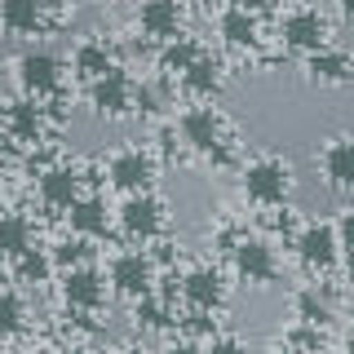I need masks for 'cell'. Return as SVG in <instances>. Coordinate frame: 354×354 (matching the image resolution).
<instances>
[{
	"instance_id": "6da1fadb",
	"label": "cell",
	"mask_w": 354,
	"mask_h": 354,
	"mask_svg": "<svg viewBox=\"0 0 354 354\" xmlns=\"http://www.w3.org/2000/svg\"><path fill=\"white\" fill-rule=\"evenodd\" d=\"M177 133H182V142L191 151L208 155V160H217V164H230V124H226V115H221L217 106H191V111H182Z\"/></svg>"
},
{
	"instance_id": "7a4b0ae2",
	"label": "cell",
	"mask_w": 354,
	"mask_h": 354,
	"mask_svg": "<svg viewBox=\"0 0 354 354\" xmlns=\"http://www.w3.org/2000/svg\"><path fill=\"white\" fill-rule=\"evenodd\" d=\"M243 195L261 208H279L288 195H292V164L274 160V155H261L243 169Z\"/></svg>"
},
{
	"instance_id": "3957f363",
	"label": "cell",
	"mask_w": 354,
	"mask_h": 354,
	"mask_svg": "<svg viewBox=\"0 0 354 354\" xmlns=\"http://www.w3.org/2000/svg\"><path fill=\"white\" fill-rule=\"evenodd\" d=\"M279 40H283V49H292V53H315V49L328 44V18L310 5H297L279 18Z\"/></svg>"
},
{
	"instance_id": "277c9868",
	"label": "cell",
	"mask_w": 354,
	"mask_h": 354,
	"mask_svg": "<svg viewBox=\"0 0 354 354\" xmlns=\"http://www.w3.org/2000/svg\"><path fill=\"white\" fill-rule=\"evenodd\" d=\"M341 252H346V243H341L337 226H328V221H310V226H301V235H297V257L315 274L332 270L341 261Z\"/></svg>"
},
{
	"instance_id": "5b68a950",
	"label": "cell",
	"mask_w": 354,
	"mask_h": 354,
	"mask_svg": "<svg viewBox=\"0 0 354 354\" xmlns=\"http://www.w3.org/2000/svg\"><path fill=\"white\" fill-rule=\"evenodd\" d=\"M230 266H235V274L243 283H270L274 274H279V257H274V248L266 239H235L230 243Z\"/></svg>"
},
{
	"instance_id": "8992f818",
	"label": "cell",
	"mask_w": 354,
	"mask_h": 354,
	"mask_svg": "<svg viewBox=\"0 0 354 354\" xmlns=\"http://www.w3.org/2000/svg\"><path fill=\"white\" fill-rule=\"evenodd\" d=\"M14 71H18V84H22L27 97H44L62 84V62H58V53H49V49H27L14 62Z\"/></svg>"
},
{
	"instance_id": "52a82bcc",
	"label": "cell",
	"mask_w": 354,
	"mask_h": 354,
	"mask_svg": "<svg viewBox=\"0 0 354 354\" xmlns=\"http://www.w3.org/2000/svg\"><path fill=\"white\" fill-rule=\"evenodd\" d=\"M62 301L66 310H75V315H88V310H97L106 301V274L93 270V266H71V270L62 274Z\"/></svg>"
},
{
	"instance_id": "ba28073f",
	"label": "cell",
	"mask_w": 354,
	"mask_h": 354,
	"mask_svg": "<svg viewBox=\"0 0 354 354\" xmlns=\"http://www.w3.org/2000/svg\"><path fill=\"white\" fill-rule=\"evenodd\" d=\"M111 288H115L120 297H129V301L155 292V261L147 252H120V257L111 261Z\"/></svg>"
},
{
	"instance_id": "9c48e42d",
	"label": "cell",
	"mask_w": 354,
	"mask_h": 354,
	"mask_svg": "<svg viewBox=\"0 0 354 354\" xmlns=\"http://www.w3.org/2000/svg\"><path fill=\"white\" fill-rule=\"evenodd\" d=\"M182 301L191 310H221L226 306V274L217 270V266H195V270H186L182 279Z\"/></svg>"
},
{
	"instance_id": "30bf717a",
	"label": "cell",
	"mask_w": 354,
	"mask_h": 354,
	"mask_svg": "<svg viewBox=\"0 0 354 354\" xmlns=\"http://www.w3.org/2000/svg\"><path fill=\"white\" fill-rule=\"evenodd\" d=\"M88 102H93L97 115L106 120H120L133 111V80L120 66H111L106 75H97V80H88Z\"/></svg>"
},
{
	"instance_id": "8fae6325",
	"label": "cell",
	"mask_w": 354,
	"mask_h": 354,
	"mask_svg": "<svg viewBox=\"0 0 354 354\" xmlns=\"http://www.w3.org/2000/svg\"><path fill=\"white\" fill-rule=\"evenodd\" d=\"M120 226H124L129 239H155L164 230V204L151 191H133L120 204Z\"/></svg>"
},
{
	"instance_id": "7c38bea8",
	"label": "cell",
	"mask_w": 354,
	"mask_h": 354,
	"mask_svg": "<svg viewBox=\"0 0 354 354\" xmlns=\"http://www.w3.org/2000/svg\"><path fill=\"white\" fill-rule=\"evenodd\" d=\"M106 177H111V186H120V191H151V182H155V160L142 147H129V151H115L111 155V164H106Z\"/></svg>"
},
{
	"instance_id": "4fadbf2b",
	"label": "cell",
	"mask_w": 354,
	"mask_h": 354,
	"mask_svg": "<svg viewBox=\"0 0 354 354\" xmlns=\"http://www.w3.org/2000/svg\"><path fill=\"white\" fill-rule=\"evenodd\" d=\"M182 0H142V9H138V27L147 31L151 40H173L177 31H182Z\"/></svg>"
},
{
	"instance_id": "5bb4252c",
	"label": "cell",
	"mask_w": 354,
	"mask_h": 354,
	"mask_svg": "<svg viewBox=\"0 0 354 354\" xmlns=\"http://www.w3.org/2000/svg\"><path fill=\"white\" fill-rule=\"evenodd\" d=\"M306 80L319 84V88H337V84H350V53L346 49H315L306 53Z\"/></svg>"
},
{
	"instance_id": "9a60e30c",
	"label": "cell",
	"mask_w": 354,
	"mask_h": 354,
	"mask_svg": "<svg viewBox=\"0 0 354 354\" xmlns=\"http://www.w3.org/2000/svg\"><path fill=\"white\" fill-rule=\"evenodd\" d=\"M292 315H297V324H306V328H328L332 319H337V301H332V292L324 283H310L292 297Z\"/></svg>"
},
{
	"instance_id": "2e32d148",
	"label": "cell",
	"mask_w": 354,
	"mask_h": 354,
	"mask_svg": "<svg viewBox=\"0 0 354 354\" xmlns=\"http://www.w3.org/2000/svg\"><path fill=\"white\" fill-rule=\"evenodd\" d=\"M182 84L191 97H217L221 84H226V62L213 58V53H199V58L182 71Z\"/></svg>"
},
{
	"instance_id": "e0dca14e",
	"label": "cell",
	"mask_w": 354,
	"mask_h": 354,
	"mask_svg": "<svg viewBox=\"0 0 354 354\" xmlns=\"http://www.w3.org/2000/svg\"><path fill=\"white\" fill-rule=\"evenodd\" d=\"M319 169H324L332 191H350L354 186V142L350 138H332L324 155H319Z\"/></svg>"
},
{
	"instance_id": "ac0fdd59",
	"label": "cell",
	"mask_w": 354,
	"mask_h": 354,
	"mask_svg": "<svg viewBox=\"0 0 354 354\" xmlns=\"http://www.w3.org/2000/svg\"><path fill=\"white\" fill-rule=\"evenodd\" d=\"M5 133L18 142H40L44 133V106L40 97H18V102L5 106Z\"/></svg>"
},
{
	"instance_id": "d6986e66",
	"label": "cell",
	"mask_w": 354,
	"mask_h": 354,
	"mask_svg": "<svg viewBox=\"0 0 354 354\" xmlns=\"http://www.w3.org/2000/svg\"><path fill=\"white\" fill-rule=\"evenodd\" d=\"M40 177V204L44 208H66L75 195H80V173L66 169V164H49Z\"/></svg>"
},
{
	"instance_id": "ffe728a7",
	"label": "cell",
	"mask_w": 354,
	"mask_h": 354,
	"mask_svg": "<svg viewBox=\"0 0 354 354\" xmlns=\"http://www.w3.org/2000/svg\"><path fill=\"white\" fill-rule=\"evenodd\" d=\"M217 31H221V40H226L230 49H257V40H261V22H257V14H248L243 5H230L226 14H221Z\"/></svg>"
},
{
	"instance_id": "44dd1931",
	"label": "cell",
	"mask_w": 354,
	"mask_h": 354,
	"mask_svg": "<svg viewBox=\"0 0 354 354\" xmlns=\"http://www.w3.org/2000/svg\"><path fill=\"white\" fill-rule=\"evenodd\" d=\"M66 221H71V230L80 239H93L106 230V199L102 195H75L71 204H66Z\"/></svg>"
},
{
	"instance_id": "7402d4cb",
	"label": "cell",
	"mask_w": 354,
	"mask_h": 354,
	"mask_svg": "<svg viewBox=\"0 0 354 354\" xmlns=\"http://www.w3.org/2000/svg\"><path fill=\"white\" fill-rule=\"evenodd\" d=\"M0 27L9 36H36L44 27V0H0Z\"/></svg>"
},
{
	"instance_id": "603a6c76",
	"label": "cell",
	"mask_w": 354,
	"mask_h": 354,
	"mask_svg": "<svg viewBox=\"0 0 354 354\" xmlns=\"http://www.w3.org/2000/svg\"><path fill=\"white\" fill-rule=\"evenodd\" d=\"M71 66H75V75H80V80H97V75H106L111 66H115V53H111L102 40H84L80 49H75Z\"/></svg>"
},
{
	"instance_id": "cb8c5ba5",
	"label": "cell",
	"mask_w": 354,
	"mask_h": 354,
	"mask_svg": "<svg viewBox=\"0 0 354 354\" xmlns=\"http://www.w3.org/2000/svg\"><path fill=\"white\" fill-rule=\"evenodd\" d=\"M199 53H204V49H199L191 36H182V31H177V36L164 40V49H160V71H164V75H182L186 66L199 58Z\"/></svg>"
},
{
	"instance_id": "d4e9b609",
	"label": "cell",
	"mask_w": 354,
	"mask_h": 354,
	"mask_svg": "<svg viewBox=\"0 0 354 354\" xmlns=\"http://www.w3.org/2000/svg\"><path fill=\"white\" fill-rule=\"evenodd\" d=\"M31 221L18 213H0V257H18V252L31 248Z\"/></svg>"
},
{
	"instance_id": "484cf974",
	"label": "cell",
	"mask_w": 354,
	"mask_h": 354,
	"mask_svg": "<svg viewBox=\"0 0 354 354\" xmlns=\"http://www.w3.org/2000/svg\"><path fill=\"white\" fill-rule=\"evenodd\" d=\"M133 319H138V328H147V332H164V328L173 324V306H169V297H160V292L138 297V310H133Z\"/></svg>"
},
{
	"instance_id": "4316f807",
	"label": "cell",
	"mask_w": 354,
	"mask_h": 354,
	"mask_svg": "<svg viewBox=\"0 0 354 354\" xmlns=\"http://www.w3.org/2000/svg\"><path fill=\"white\" fill-rule=\"evenodd\" d=\"M22 319H27V306L14 288H0V337H14L22 332Z\"/></svg>"
},
{
	"instance_id": "83f0119b",
	"label": "cell",
	"mask_w": 354,
	"mask_h": 354,
	"mask_svg": "<svg viewBox=\"0 0 354 354\" xmlns=\"http://www.w3.org/2000/svg\"><path fill=\"white\" fill-rule=\"evenodd\" d=\"M18 266H14V270H18V279L22 283H44V279H49V270H53V261H49V252H36V248H27V252H18V257H14Z\"/></svg>"
},
{
	"instance_id": "f1b7e54d",
	"label": "cell",
	"mask_w": 354,
	"mask_h": 354,
	"mask_svg": "<svg viewBox=\"0 0 354 354\" xmlns=\"http://www.w3.org/2000/svg\"><path fill=\"white\" fill-rule=\"evenodd\" d=\"M84 257H88V243H84L80 235H75V239H62L58 248L49 252V261H53V266H62V270H71V266H80Z\"/></svg>"
},
{
	"instance_id": "f546056e",
	"label": "cell",
	"mask_w": 354,
	"mask_h": 354,
	"mask_svg": "<svg viewBox=\"0 0 354 354\" xmlns=\"http://www.w3.org/2000/svg\"><path fill=\"white\" fill-rule=\"evenodd\" d=\"M204 354H248V350H243L235 337H213V346H208Z\"/></svg>"
},
{
	"instance_id": "4dcf8cb0",
	"label": "cell",
	"mask_w": 354,
	"mask_h": 354,
	"mask_svg": "<svg viewBox=\"0 0 354 354\" xmlns=\"http://www.w3.org/2000/svg\"><path fill=\"white\" fill-rule=\"evenodd\" d=\"M164 354H204V350H199L195 341H173V346L164 350Z\"/></svg>"
},
{
	"instance_id": "1f68e13d",
	"label": "cell",
	"mask_w": 354,
	"mask_h": 354,
	"mask_svg": "<svg viewBox=\"0 0 354 354\" xmlns=\"http://www.w3.org/2000/svg\"><path fill=\"white\" fill-rule=\"evenodd\" d=\"M243 9H248V14H261V9H270V0H239Z\"/></svg>"
},
{
	"instance_id": "d6a6232c",
	"label": "cell",
	"mask_w": 354,
	"mask_h": 354,
	"mask_svg": "<svg viewBox=\"0 0 354 354\" xmlns=\"http://www.w3.org/2000/svg\"><path fill=\"white\" fill-rule=\"evenodd\" d=\"M9 283V266H5V257H0V288Z\"/></svg>"
},
{
	"instance_id": "836d02e7",
	"label": "cell",
	"mask_w": 354,
	"mask_h": 354,
	"mask_svg": "<svg viewBox=\"0 0 354 354\" xmlns=\"http://www.w3.org/2000/svg\"><path fill=\"white\" fill-rule=\"evenodd\" d=\"M53 354H84L80 346H62V350H53Z\"/></svg>"
},
{
	"instance_id": "e575fe53",
	"label": "cell",
	"mask_w": 354,
	"mask_h": 354,
	"mask_svg": "<svg viewBox=\"0 0 354 354\" xmlns=\"http://www.w3.org/2000/svg\"><path fill=\"white\" fill-rule=\"evenodd\" d=\"M274 354H306V350H297V346H279Z\"/></svg>"
},
{
	"instance_id": "d590c367",
	"label": "cell",
	"mask_w": 354,
	"mask_h": 354,
	"mask_svg": "<svg viewBox=\"0 0 354 354\" xmlns=\"http://www.w3.org/2000/svg\"><path fill=\"white\" fill-rule=\"evenodd\" d=\"M0 133H5V106H0Z\"/></svg>"
},
{
	"instance_id": "8d00e7d4",
	"label": "cell",
	"mask_w": 354,
	"mask_h": 354,
	"mask_svg": "<svg viewBox=\"0 0 354 354\" xmlns=\"http://www.w3.org/2000/svg\"><path fill=\"white\" fill-rule=\"evenodd\" d=\"M208 5H226V0H208Z\"/></svg>"
},
{
	"instance_id": "74e56055",
	"label": "cell",
	"mask_w": 354,
	"mask_h": 354,
	"mask_svg": "<svg viewBox=\"0 0 354 354\" xmlns=\"http://www.w3.org/2000/svg\"><path fill=\"white\" fill-rule=\"evenodd\" d=\"M22 354H31V350H22Z\"/></svg>"
}]
</instances>
